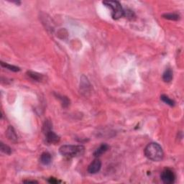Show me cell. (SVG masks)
<instances>
[{
	"mask_svg": "<svg viewBox=\"0 0 184 184\" xmlns=\"http://www.w3.org/2000/svg\"><path fill=\"white\" fill-rule=\"evenodd\" d=\"M24 183H38V182L35 181H24Z\"/></svg>",
	"mask_w": 184,
	"mask_h": 184,
	"instance_id": "cell-19",
	"label": "cell"
},
{
	"mask_svg": "<svg viewBox=\"0 0 184 184\" xmlns=\"http://www.w3.org/2000/svg\"><path fill=\"white\" fill-rule=\"evenodd\" d=\"M40 160L42 164L48 165L52 162V156L49 153H43L40 156Z\"/></svg>",
	"mask_w": 184,
	"mask_h": 184,
	"instance_id": "cell-7",
	"label": "cell"
},
{
	"mask_svg": "<svg viewBox=\"0 0 184 184\" xmlns=\"http://www.w3.org/2000/svg\"><path fill=\"white\" fill-rule=\"evenodd\" d=\"M163 17L165 18V19L171 20H178L180 19L179 15H178L176 13H168L165 14L163 15Z\"/></svg>",
	"mask_w": 184,
	"mask_h": 184,
	"instance_id": "cell-15",
	"label": "cell"
},
{
	"mask_svg": "<svg viewBox=\"0 0 184 184\" xmlns=\"http://www.w3.org/2000/svg\"><path fill=\"white\" fill-rule=\"evenodd\" d=\"M59 152L63 156L68 158L81 156L85 152V148L83 145H65L61 146Z\"/></svg>",
	"mask_w": 184,
	"mask_h": 184,
	"instance_id": "cell-2",
	"label": "cell"
},
{
	"mask_svg": "<svg viewBox=\"0 0 184 184\" xmlns=\"http://www.w3.org/2000/svg\"><path fill=\"white\" fill-rule=\"evenodd\" d=\"M108 149H109V146H108V145L102 144L97 149V150H95V152L94 153V157H97L101 156L102 154H104V153H105L106 152H107V151L108 150Z\"/></svg>",
	"mask_w": 184,
	"mask_h": 184,
	"instance_id": "cell-8",
	"label": "cell"
},
{
	"mask_svg": "<svg viewBox=\"0 0 184 184\" xmlns=\"http://www.w3.org/2000/svg\"><path fill=\"white\" fill-rule=\"evenodd\" d=\"M48 181L50 183H60V182H61L60 181H58V180L55 178H50L48 180Z\"/></svg>",
	"mask_w": 184,
	"mask_h": 184,
	"instance_id": "cell-18",
	"label": "cell"
},
{
	"mask_svg": "<svg viewBox=\"0 0 184 184\" xmlns=\"http://www.w3.org/2000/svg\"><path fill=\"white\" fill-rule=\"evenodd\" d=\"M80 86H81V89L85 92L89 91V89H90V86H91L89 81H88L87 78H86L84 75H82V77H81V79Z\"/></svg>",
	"mask_w": 184,
	"mask_h": 184,
	"instance_id": "cell-11",
	"label": "cell"
},
{
	"mask_svg": "<svg viewBox=\"0 0 184 184\" xmlns=\"http://www.w3.org/2000/svg\"><path fill=\"white\" fill-rule=\"evenodd\" d=\"M145 155L149 160L158 162L163 160V151L160 145L152 142L148 145L145 149Z\"/></svg>",
	"mask_w": 184,
	"mask_h": 184,
	"instance_id": "cell-1",
	"label": "cell"
},
{
	"mask_svg": "<svg viewBox=\"0 0 184 184\" xmlns=\"http://www.w3.org/2000/svg\"><path fill=\"white\" fill-rule=\"evenodd\" d=\"M0 148H1L2 152L5 153V154H7V155L11 154V153H12L11 148H10L9 146L6 145L4 144L3 142H1V147H0Z\"/></svg>",
	"mask_w": 184,
	"mask_h": 184,
	"instance_id": "cell-16",
	"label": "cell"
},
{
	"mask_svg": "<svg viewBox=\"0 0 184 184\" xmlns=\"http://www.w3.org/2000/svg\"><path fill=\"white\" fill-rule=\"evenodd\" d=\"M101 167V162L99 159H95L88 167V172L91 174H94L99 172Z\"/></svg>",
	"mask_w": 184,
	"mask_h": 184,
	"instance_id": "cell-6",
	"label": "cell"
},
{
	"mask_svg": "<svg viewBox=\"0 0 184 184\" xmlns=\"http://www.w3.org/2000/svg\"><path fill=\"white\" fill-rule=\"evenodd\" d=\"M57 97H58V99L61 100V102H62L63 107H66L69 105V102H70V101H69V100L67 97H62V96H59V95H57Z\"/></svg>",
	"mask_w": 184,
	"mask_h": 184,
	"instance_id": "cell-17",
	"label": "cell"
},
{
	"mask_svg": "<svg viewBox=\"0 0 184 184\" xmlns=\"http://www.w3.org/2000/svg\"><path fill=\"white\" fill-rule=\"evenodd\" d=\"M46 140L48 144H56L60 141V137L57 135L52 130H48L45 132Z\"/></svg>",
	"mask_w": 184,
	"mask_h": 184,
	"instance_id": "cell-5",
	"label": "cell"
},
{
	"mask_svg": "<svg viewBox=\"0 0 184 184\" xmlns=\"http://www.w3.org/2000/svg\"><path fill=\"white\" fill-rule=\"evenodd\" d=\"M103 5L109 7L112 10V17L114 20H118L122 17L124 15V10L121 4L117 1L103 2Z\"/></svg>",
	"mask_w": 184,
	"mask_h": 184,
	"instance_id": "cell-3",
	"label": "cell"
},
{
	"mask_svg": "<svg viewBox=\"0 0 184 184\" xmlns=\"http://www.w3.org/2000/svg\"><path fill=\"white\" fill-rule=\"evenodd\" d=\"M160 178L163 183L165 184H172L175 181V175L172 170L165 168L161 173Z\"/></svg>",
	"mask_w": 184,
	"mask_h": 184,
	"instance_id": "cell-4",
	"label": "cell"
},
{
	"mask_svg": "<svg viewBox=\"0 0 184 184\" xmlns=\"http://www.w3.org/2000/svg\"><path fill=\"white\" fill-rule=\"evenodd\" d=\"M28 75L30 78H31L32 80H35L36 81H41L43 80L44 75L38 73L37 72H33V71H28L27 73Z\"/></svg>",
	"mask_w": 184,
	"mask_h": 184,
	"instance_id": "cell-10",
	"label": "cell"
},
{
	"mask_svg": "<svg viewBox=\"0 0 184 184\" xmlns=\"http://www.w3.org/2000/svg\"><path fill=\"white\" fill-rule=\"evenodd\" d=\"M160 99L163 102H165V104H167V105L171 106V107H173V106L175 105V101H173V100L170 99V98L166 95H164V94L162 95L160 97Z\"/></svg>",
	"mask_w": 184,
	"mask_h": 184,
	"instance_id": "cell-14",
	"label": "cell"
},
{
	"mask_svg": "<svg viewBox=\"0 0 184 184\" xmlns=\"http://www.w3.org/2000/svg\"><path fill=\"white\" fill-rule=\"evenodd\" d=\"M1 65L2 67H4V68H6L9 69V70L12 71H14V72H17V71H20V68H19V67L15 66V65H9V64H8V63H7L2 62H2H1Z\"/></svg>",
	"mask_w": 184,
	"mask_h": 184,
	"instance_id": "cell-13",
	"label": "cell"
},
{
	"mask_svg": "<svg viewBox=\"0 0 184 184\" xmlns=\"http://www.w3.org/2000/svg\"><path fill=\"white\" fill-rule=\"evenodd\" d=\"M163 79L165 82L169 83L172 81L173 79V71L171 69L167 68L165 71V72L163 74Z\"/></svg>",
	"mask_w": 184,
	"mask_h": 184,
	"instance_id": "cell-12",
	"label": "cell"
},
{
	"mask_svg": "<svg viewBox=\"0 0 184 184\" xmlns=\"http://www.w3.org/2000/svg\"><path fill=\"white\" fill-rule=\"evenodd\" d=\"M6 133H7L8 138H9L10 140L13 141V142H16V141L17 140V134H16L15 131L12 126H9V127L7 128V132H6Z\"/></svg>",
	"mask_w": 184,
	"mask_h": 184,
	"instance_id": "cell-9",
	"label": "cell"
}]
</instances>
